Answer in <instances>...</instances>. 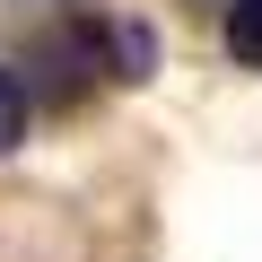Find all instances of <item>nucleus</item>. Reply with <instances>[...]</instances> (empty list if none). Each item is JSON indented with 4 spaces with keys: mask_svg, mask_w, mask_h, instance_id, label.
Returning a JSON list of instances; mask_svg holds the SVG:
<instances>
[{
    "mask_svg": "<svg viewBox=\"0 0 262 262\" xmlns=\"http://www.w3.org/2000/svg\"><path fill=\"white\" fill-rule=\"evenodd\" d=\"M105 70H114V79H149V70H158V35L131 27V18H114V27H105Z\"/></svg>",
    "mask_w": 262,
    "mask_h": 262,
    "instance_id": "f257e3e1",
    "label": "nucleus"
},
{
    "mask_svg": "<svg viewBox=\"0 0 262 262\" xmlns=\"http://www.w3.org/2000/svg\"><path fill=\"white\" fill-rule=\"evenodd\" d=\"M227 61L262 70V0H227Z\"/></svg>",
    "mask_w": 262,
    "mask_h": 262,
    "instance_id": "f03ea898",
    "label": "nucleus"
},
{
    "mask_svg": "<svg viewBox=\"0 0 262 262\" xmlns=\"http://www.w3.org/2000/svg\"><path fill=\"white\" fill-rule=\"evenodd\" d=\"M18 140H27V88H18V70H0V158Z\"/></svg>",
    "mask_w": 262,
    "mask_h": 262,
    "instance_id": "7ed1b4c3",
    "label": "nucleus"
}]
</instances>
